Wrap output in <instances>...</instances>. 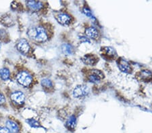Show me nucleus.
<instances>
[{
    "label": "nucleus",
    "mask_w": 152,
    "mask_h": 133,
    "mask_svg": "<svg viewBox=\"0 0 152 133\" xmlns=\"http://www.w3.org/2000/svg\"><path fill=\"white\" fill-rule=\"evenodd\" d=\"M28 35L32 39L35 40L39 42H43L48 40V36L45 28L41 26L32 28L28 31Z\"/></svg>",
    "instance_id": "1"
},
{
    "label": "nucleus",
    "mask_w": 152,
    "mask_h": 133,
    "mask_svg": "<svg viewBox=\"0 0 152 133\" xmlns=\"http://www.w3.org/2000/svg\"><path fill=\"white\" fill-rule=\"evenodd\" d=\"M17 81L24 87H28L33 81V78L27 71H22L16 76Z\"/></svg>",
    "instance_id": "2"
},
{
    "label": "nucleus",
    "mask_w": 152,
    "mask_h": 133,
    "mask_svg": "<svg viewBox=\"0 0 152 133\" xmlns=\"http://www.w3.org/2000/svg\"><path fill=\"white\" fill-rule=\"evenodd\" d=\"M89 92V89L86 86H78L75 88L74 91H73V96L75 98H82V97L86 96Z\"/></svg>",
    "instance_id": "3"
},
{
    "label": "nucleus",
    "mask_w": 152,
    "mask_h": 133,
    "mask_svg": "<svg viewBox=\"0 0 152 133\" xmlns=\"http://www.w3.org/2000/svg\"><path fill=\"white\" fill-rule=\"evenodd\" d=\"M89 80L94 83H99L101 79L104 78V73L99 70H91L90 74L88 76Z\"/></svg>",
    "instance_id": "4"
},
{
    "label": "nucleus",
    "mask_w": 152,
    "mask_h": 133,
    "mask_svg": "<svg viewBox=\"0 0 152 133\" xmlns=\"http://www.w3.org/2000/svg\"><path fill=\"white\" fill-rule=\"evenodd\" d=\"M10 98L14 103L16 104L21 105L24 102L25 96L22 91H15L13 92L10 96Z\"/></svg>",
    "instance_id": "5"
},
{
    "label": "nucleus",
    "mask_w": 152,
    "mask_h": 133,
    "mask_svg": "<svg viewBox=\"0 0 152 133\" xmlns=\"http://www.w3.org/2000/svg\"><path fill=\"white\" fill-rule=\"evenodd\" d=\"M17 48L21 53L27 54L30 50V45H29L27 40L25 39H21L17 44Z\"/></svg>",
    "instance_id": "6"
},
{
    "label": "nucleus",
    "mask_w": 152,
    "mask_h": 133,
    "mask_svg": "<svg viewBox=\"0 0 152 133\" xmlns=\"http://www.w3.org/2000/svg\"><path fill=\"white\" fill-rule=\"evenodd\" d=\"M118 66L119 69L124 73H129L132 71L131 67L130 66L129 63L126 60L122 59V58L119 59L118 60Z\"/></svg>",
    "instance_id": "7"
},
{
    "label": "nucleus",
    "mask_w": 152,
    "mask_h": 133,
    "mask_svg": "<svg viewBox=\"0 0 152 133\" xmlns=\"http://www.w3.org/2000/svg\"><path fill=\"white\" fill-rule=\"evenodd\" d=\"M82 60L86 65H95L98 62V57L95 55L87 54L82 58Z\"/></svg>",
    "instance_id": "8"
},
{
    "label": "nucleus",
    "mask_w": 152,
    "mask_h": 133,
    "mask_svg": "<svg viewBox=\"0 0 152 133\" xmlns=\"http://www.w3.org/2000/svg\"><path fill=\"white\" fill-rule=\"evenodd\" d=\"M26 5L32 10L37 11L43 8V4L40 1L29 0V1H26Z\"/></svg>",
    "instance_id": "9"
},
{
    "label": "nucleus",
    "mask_w": 152,
    "mask_h": 133,
    "mask_svg": "<svg viewBox=\"0 0 152 133\" xmlns=\"http://www.w3.org/2000/svg\"><path fill=\"white\" fill-rule=\"evenodd\" d=\"M57 20L58 22L62 25H67L70 23L71 18L70 16L66 14H60L58 16Z\"/></svg>",
    "instance_id": "10"
},
{
    "label": "nucleus",
    "mask_w": 152,
    "mask_h": 133,
    "mask_svg": "<svg viewBox=\"0 0 152 133\" xmlns=\"http://www.w3.org/2000/svg\"><path fill=\"white\" fill-rule=\"evenodd\" d=\"M6 127L7 129L10 130V132L12 133H18L19 131L18 125L12 120H8L6 121Z\"/></svg>",
    "instance_id": "11"
},
{
    "label": "nucleus",
    "mask_w": 152,
    "mask_h": 133,
    "mask_svg": "<svg viewBox=\"0 0 152 133\" xmlns=\"http://www.w3.org/2000/svg\"><path fill=\"white\" fill-rule=\"evenodd\" d=\"M139 77L141 80L144 81L149 82L152 81V73L148 70H143L139 73Z\"/></svg>",
    "instance_id": "12"
},
{
    "label": "nucleus",
    "mask_w": 152,
    "mask_h": 133,
    "mask_svg": "<svg viewBox=\"0 0 152 133\" xmlns=\"http://www.w3.org/2000/svg\"><path fill=\"white\" fill-rule=\"evenodd\" d=\"M102 56L107 58H112L115 56L116 52L114 51V49L111 47H104L102 48Z\"/></svg>",
    "instance_id": "13"
},
{
    "label": "nucleus",
    "mask_w": 152,
    "mask_h": 133,
    "mask_svg": "<svg viewBox=\"0 0 152 133\" xmlns=\"http://www.w3.org/2000/svg\"><path fill=\"white\" fill-rule=\"evenodd\" d=\"M85 34L87 36L92 39H97V38H98V32L94 27H89L86 29Z\"/></svg>",
    "instance_id": "14"
},
{
    "label": "nucleus",
    "mask_w": 152,
    "mask_h": 133,
    "mask_svg": "<svg viewBox=\"0 0 152 133\" xmlns=\"http://www.w3.org/2000/svg\"><path fill=\"white\" fill-rule=\"evenodd\" d=\"M76 124H77V119L75 116H71L66 122V127L70 130H74L76 127Z\"/></svg>",
    "instance_id": "15"
},
{
    "label": "nucleus",
    "mask_w": 152,
    "mask_h": 133,
    "mask_svg": "<svg viewBox=\"0 0 152 133\" xmlns=\"http://www.w3.org/2000/svg\"><path fill=\"white\" fill-rule=\"evenodd\" d=\"M62 50L65 55H70L73 52V48L70 45L64 44L62 46Z\"/></svg>",
    "instance_id": "16"
},
{
    "label": "nucleus",
    "mask_w": 152,
    "mask_h": 133,
    "mask_svg": "<svg viewBox=\"0 0 152 133\" xmlns=\"http://www.w3.org/2000/svg\"><path fill=\"white\" fill-rule=\"evenodd\" d=\"M10 75V72L7 68H2L0 69V77L3 80H8Z\"/></svg>",
    "instance_id": "17"
},
{
    "label": "nucleus",
    "mask_w": 152,
    "mask_h": 133,
    "mask_svg": "<svg viewBox=\"0 0 152 133\" xmlns=\"http://www.w3.org/2000/svg\"><path fill=\"white\" fill-rule=\"evenodd\" d=\"M41 85L42 86L45 88H51V87L53 86L52 82L49 79H43L42 81H41Z\"/></svg>",
    "instance_id": "18"
},
{
    "label": "nucleus",
    "mask_w": 152,
    "mask_h": 133,
    "mask_svg": "<svg viewBox=\"0 0 152 133\" xmlns=\"http://www.w3.org/2000/svg\"><path fill=\"white\" fill-rule=\"evenodd\" d=\"M26 122H27L28 124L33 128H38L40 127L38 121H37L35 119H33V118L26 120Z\"/></svg>",
    "instance_id": "19"
},
{
    "label": "nucleus",
    "mask_w": 152,
    "mask_h": 133,
    "mask_svg": "<svg viewBox=\"0 0 152 133\" xmlns=\"http://www.w3.org/2000/svg\"><path fill=\"white\" fill-rule=\"evenodd\" d=\"M83 13H84L86 16L89 17V18H94L91 11L90 9L88 8H83Z\"/></svg>",
    "instance_id": "20"
},
{
    "label": "nucleus",
    "mask_w": 152,
    "mask_h": 133,
    "mask_svg": "<svg viewBox=\"0 0 152 133\" xmlns=\"http://www.w3.org/2000/svg\"><path fill=\"white\" fill-rule=\"evenodd\" d=\"M0 133H10V132L7 128L0 127Z\"/></svg>",
    "instance_id": "21"
},
{
    "label": "nucleus",
    "mask_w": 152,
    "mask_h": 133,
    "mask_svg": "<svg viewBox=\"0 0 152 133\" xmlns=\"http://www.w3.org/2000/svg\"><path fill=\"white\" fill-rule=\"evenodd\" d=\"M5 102H6V98L3 94L0 93V105L4 104Z\"/></svg>",
    "instance_id": "22"
},
{
    "label": "nucleus",
    "mask_w": 152,
    "mask_h": 133,
    "mask_svg": "<svg viewBox=\"0 0 152 133\" xmlns=\"http://www.w3.org/2000/svg\"><path fill=\"white\" fill-rule=\"evenodd\" d=\"M80 40L82 41V42H90V41L89 40V39L87 37H84V36H82L81 38H80Z\"/></svg>",
    "instance_id": "23"
},
{
    "label": "nucleus",
    "mask_w": 152,
    "mask_h": 133,
    "mask_svg": "<svg viewBox=\"0 0 152 133\" xmlns=\"http://www.w3.org/2000/svg\"><path fill=\"white\" fill-rule=\"evenodd\" d=\"M0 48H1V43H0Z\"/></svg>",
    "instance_id": "24"
}]
</instances>
